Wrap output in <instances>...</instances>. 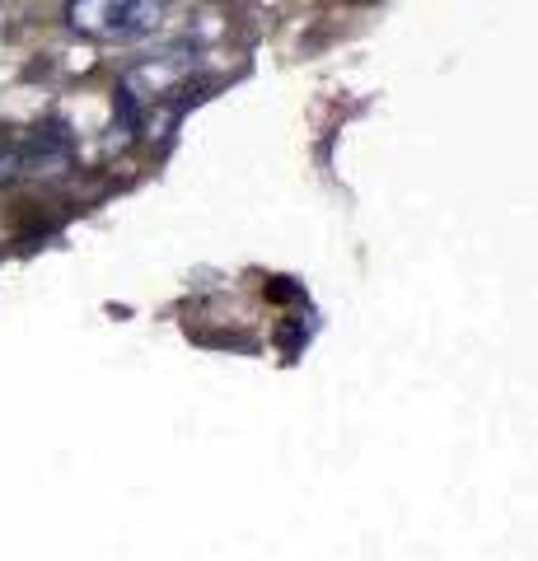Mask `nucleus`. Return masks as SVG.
<instances>
[{
    "label": "nucleus",
    "instance_id": "obj_2",
    "mask_svg": "<svg viewBox=\"0 0 538 561\" xmlns=\"http://www.w3.org/2000/svg\"><path fill=\"white\" fill-rule=\"evenodd\" d=\"M24 179V136L0 131V187Z\"/></svg>",
    "mask_w": 538,
    "mask_h": 561
},
{
    "label": "nucleus",
    "instance_id": "obj_1",
    "mask_svg": "<svg viewBox=\"0 0 538 561\" xmlns=\"http://www.w3.org/2000/svg\"><path fill=\"white\" fill-rule=\"evenodd\" d=\"M164 20V0H66V24L94 43L150 38Z\"/></svg>",
    "mask_w": 538,
    "mask_h": 561
}]
</instances>
